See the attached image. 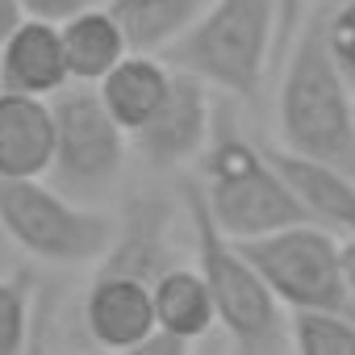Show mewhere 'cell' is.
Masks as SVG:
<instances>
[{
  "label": "cell",
  "mask_w": 355,
  "mask_h": 355,
  "mask_svg": "<svg viewBox=\"0 0 355 355\" xmlns=\"http://www.w3.org/2000/svg\"><path fill=\"white\" fill-rule=\"evenodd\" d=\"M243 251L288 309H313V305L351 309L343 280V243L326 222L309 218L259 239H243Z\"/></svg>",
  "instance_id": "7"
},
{
  "label": "cell",
  "mask_w": 355,
  "mask_h": 355,
  "mask_svg": "<svg viewBox=\"0 0 355 355\" xmlns=\"http://www.w3.org/2000/svg\"><path fill=\"white\" fill-rule=\"evenodd\" d=\"M284 26H288V42L301 30V0H284Z\"/></svg>",
  "instance_id": "24"
},
{
  "label": "cell",
  "mask_w": 355,
  "mask_h": 355,
  "mask_svg": "<svg viewBox=\"0 0 355 355\" xmlns=\"http://www.w3.org/2000/svg\"><path fill=\"white\" fill-rule=\"evenodd\" d=\"M0 230L13 247L46 263H96L117 239V222L88 201L63 193L46 175H0Z\"/></svg>",
  "instance_id": "5"
},
{
  "label": "cell",
  "mask_w": 355,
  "mask_h": 355,
  "mask_svg": "<svg viewBox=\"0 0 355 355\" xmlns=\"http://www.w3.org/2000/svg\"><path fill=\"white\" fill-rule=\"evenodd\" d=\"M26 21V9L21 0H0V51H5V42L17 34V26Z\"/></svg>",
  "instance_id": "22"
},
{
  "label": "cell",
  "mask_w": 355,
  "mask_h": 355,
  "mask_svg": "<svg viewBox=\"0 0 355 355\" xmlns=\"http://www.w3.org/2000/svg\"><path fill=\"white\" fill-rule=\"evenodd\" d=\"M167 226H171V209L159 197H134L125 209V222L117 226V239L109 247V255L101 259V268H117V272H134L142 280L155 284L159 272H167L171 247H167Z\"/></svg>",
  "instance_id": "14"
},
{
  "label": "cell",
  "mask_w": 355,
  "mask_h": 355,
  "mask_svg": "<svg viewBox=\"0 0 355 355\" xmlns=\"http://www.w3.org/2000/svg\"><path fill=\"white\" fill-rule=\"evenodd\" d=\"M92 5H101V0H21L26 17H42V21H67Z\"/></svg>",
  "instance_id": "21"
},
{
  "label": "cell",
  "mask_w": 355,
  "mask_h": 355,
  "mask_svg": "<svg viewBox=\"0 0 355 355\" xmlns=\"http://www.w3.org/2000/svg\"><path fill=\"white\" fill-rule=\"evenodd\" d=\"M284 42V0H214L201 21L163 51V59L226 96L255 101Z\"/></svg>",
  "instance_id": "2"
},
{
  "label": "cell",
  "mask_w": 355,
  "mask_h": 355,
  "mask_svg": "<svg viewBox=\"0 0 355 355\" xmlns=\"http://www.w3.org/2000/svg\"><path fill=\"white\" fill-rule=\"evenodd\" d=\"M288 338L301 355H355V309H288Z\"/></svg>",
  "instance_id": "18"
},
{
  "label": "cell",
  "mask_w": 355,
  "mask_h": 355,
  "mask_svg": "<svg viewBox=\"0 0 355 355\" xmlns=\"http://www.w3.org/2000/svg\"><path fill=\"white\" fill-rule=\"evenodd\" d=\"M71 84L59 21L26 17L17 34L0 51V88L30 92V96H59Z\"/></svg>",
  "instance_id": "12"
},
{
  "label": "cell",
  "mask_w": 355,
  "mask_h": 355,
  "mask_svg": "<svg viewBox=\"0 0 355 355\" xmlns=\"http://www.w3.org/2000/svg\"><path fill=\"white\" fill-rule=\"evenodd\" d=\"M63 34V55H67V71L76 84H101L134 46L117 21V13L109 5H92L67 21H59Z\"/></svg>",
  "instance_id": "15"
},
{
  "label": "cell",
  "mask_w": 355,
  "mask_h": 355,
  "mask_svg": "<svg viewBox=\"0 0 355 355\" xmlns=\"http://www.w3.org/2000/svg\"><path fill=\"white\" fill-rule=\"evenodd\" d=\"M209 5L214 0H109L130 46L150 55H163L175 38H184Z\"/></svg>",
  "instance_id": "17"
},
{
  "label": "cell",
  "mask_w": 355,
  "mask_h": 355,
  "mask_svg": "<svg viewBox=\"0 0 355 355\" xmlns=\"http://www.w3.org/2000/svg\"><path fill=\"white\" fill-rule=\"evenodd\" d=\"M197 184L218 226L239 243L313 218L272 150H259L234 125H214Z\"/></svg>",
  "instance_id": "4"
},
{
  "label": "cell",
  "mask_w": 355,
  "mask_h": 355,
  "mask_svg": "<svg viewBox=\"0 0 355 355\" xmlns=\"http://www.w3.org/2000/svg\"><path fill=\"white\" fill-rule=\"evenodd\" d=\"M326 42H330V55H334L338 71L355 88V0H343L326 17Z\"/></svg>",
  "instance_id": "20"
},
{
  "label": "cell",
  "mask_w": 355,
  "mask_h": 355,
  "mask_svg": "<svg viewBox=\"0 0 355 355\" xmlns=\"http://www.w3.org/2000/svg\"><path fill=\"white\" fill-rule=\"evenodd\" d=\"M171 76H175V67H171L167 59H159V55H150V51H130V55L96 84V92H101L105 109L113 113V121H117L125 134H134V130H142V125L155 117V109L163 105V96H167V88H171Z\"/></svg>",
  "instance_id": "13"
},
{
  "label": "cell",
  "mask_w": 355,
  "mask_h": 355,
  "mask_svg": "<svg viewBox=\"0 0 355 355\" xmlns=\"http://www.w3.org/2000/svg\"><path fill=\"white\" fill-rule=\"evenodd\" d=\"M30 334V293L21 280L0 276V355H17Z\"/></svg>",
  "instance_id": "19"
},
{
  "label": "cell",
  "mask_w": 355,
  "mask_h": 355,
  "mask_svg": "<svg viewBox=\"0 0 355 355\" xmlns=\"http://www.w3.org/2000/svg\"><path fill=\"white\" fill-rule=\"evenodd\" d=\"M272 159L284 167V175L293 180V189L301 193V201L309 205V214L318 222H326L330 230H343L347 239H355V175L313 163L288 146L272 150Z\"/></svg>",
  "instance_id": "16"
},
{
  "label": "cell",
  "mask_w": 355,
  "mask_h": 355,
  "mask_svg": "<svg viewBox=\"0 0 355 355\" xmlns=\"http://www.w3.org/2000/svg\"><path fill=\"white\" fill-rule=\"evenodd\" d=\"M276 121L288 150L355 175V88L330 55L322 13L293 34L276 92Z\"/></svg>",
  "instance_id": "1"
},
{
  "label": "cell",
  "mask_w": 355,
  "mask_h": 355,
  "mask_svg": "<svg viewBox=\"0 0 355 355\" xmlns=\"http://www.w3.org/2000/svg\"><path fill=\"white\" fill-rule=\"evenodd\" d=\"M130 134L113 121L96 88H63L55 96V163L51 180L80 197V201H101L117 184L125 167Z\"/></svg>",
  "instance_id": "6"
},
{
  "label": "cell",
  "mask_w": 355,
  "mask_h": 355,
  "mask_svg": "<svg viewBox=\"0 0 355 355\" xmlns=\"http://www.w3.org/2000/svg\"><path fill=\"white\" fill-rule=\"evenodd\" d=\"M55 163V105L51 96L0 88V175L30 180Z\"/></svg>",
  "instance_id": "11"
},
{
  "label": "cell",
  "mask_w": 355,
  "mask_h": 355,
  "mask_svg": "<svg viewBox=\"0 0 355 355\" xmlns=\"http://www.w3.org/2000/svg\"><path fill=\"white\" fill-rule=\"evenodd\" d=\"M343 280H347V297H351V309H355V239L343 243Z\"/></svg>",
  "instance_id": "23"
},
{
  "label": "cell",
  "mask_w": 355,
  "mask_h": 355,
  "mask_svg": "<svg viewBox=\"0 0 355 355\" xmlns=\"http://www.w3.org/2000/svg\"><path fill=\"white\" fill-rule=\"evenodd\" d=\"M184 214L193 226V251H197V268L205 272L209 288H214V305H218V326L230 334V343L243 355H272V351H288V305L272 293V284L263 280V272L251 263V255L243 251L239 239H230L218 218L205 205L201 184H184Z\"/></svg>",
  "instance_id": "3"
},
{
  "label": "cell",
  "mask_w": 355,
  "mask_h": 355,
  "mask_svg": "<svg viewBox=\"0 0 355 355\" xmlns=\"http://www.w3.org/2000/svg\"><path fill=\"white\" fill-rule=\"evenodd\" d=\"M214 88L193 76V71H180L175 67L171 76V88L163 96V105L155 109V117L130 134L134 150L142 155L146 167H159V171H171V167H184L193 159L205 155L209 138H214Z\"/></svg>",
  "instance_id": "8"
},
{
  "label": "cell",
  "mask_w": 355,
  "mask_h": 355,
  "mask_svg": "<svg viewBox=\"0 0 355 355\" xmlns=\"http://www.w3.org/2000/svg\"><path fill=\"white\" fill-rule=\"evenodd\" d=\"M5 243H9V239H5V230H0V251H5Z\"/></svg>",
  "instance_id": "25"
},
{
  "label": "cell",
  "mask_w": 355,
  "mask_h": 355,
  "mask_svg": "<svg viewBox=\"0 0 355 355\" xmlns=\"http://www.w3.org/2000/svg\"><path fill=\"white\" fill-rule=\"evenodd\" d=\"M84 326L105 351H142L159 330L155 284L134 272L101 268L84 297Z\"/></svg>",
  "instance_id": "9"
},
{
  "label": "cell",
  "mask_w": 355,
  "mask_h": 355,
  "mask_svg": "<svg viewBox=\"0 0 355 355\" xmlns=\"http://www.w3.org/2000/svg\"><path fill=\"white\" fill-rule=\"evenodd\" d=\"M155 318L159 330L142 351H184L218 326V305L205 272L193 263H171L155 276Z\"/></svg>",
  "instance_id": "10"
}]
</instances>
